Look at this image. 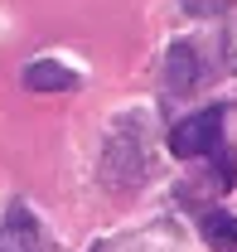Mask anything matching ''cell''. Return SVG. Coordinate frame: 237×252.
I'll list each match as a JSON object with an SVG mask.
<instances>
[{"mask_svg":"<svg viewBox=\"0 0 237 252\" xmlns=\"http://www.w3.org/2000/svg\"><path fill=\"white\" fill-rule=\"evenodd\" d=\"M170 151L179 160H194V156H218L223 151V107H204L199 117L179 122L170 131Z\"/></svg>","mask_w":237,"mask_h":252,"instance_id":"cell-1","label":"cell"},{"mask_svg":"<svg viewBox=\"0 0 237 252\" xmlns=\"http://www.w3.org/2000/svg\"><path fill=\"white\" fill-rule=\"evenodd\" d=\"M0 252H44V233L25 204H10V214L0 223Z\"/></svg>","mask_w":237,"mask_h":252,"instance_id":"cell-2","label":"cell"},{"mask_svg":"<svg viewBox=\"0 0 237 252\" xmlns=\"http://www.w3.org/2000/svg\"><path fill=\"white\" fill-rule=\"evenodd\" d=\"M25 88L30 93H68V88H78V73H68L54 59H34L25 68Z\"/></svg>","mask_w":237,"mask_h":252,"instance_id":"cell-3","label":"cell"},{"mask_svg":"<svg viewBox=\"0 0 237 252\" xmlns=\"http://www.w3.org/2000/svg\"><path fill=\"white\" fill-rule=\"evenodd\" d=\"M194 83H199V59H194L189 44H175V49L165 54V88H170V93H189Z\"/></svg>","mask_w":237,"mask_h":252,"instance_id":"cell-4","label":"cell"},{"mask_svg":"<svg viewBox=\"0 0 237 252\" xmlns=\"http://www.w3.org/2000/svg\"><path fill=\"white\" fill-rule=\"evenodd\" d=\"M199 233H204V243L213 252H237V219L233 214H204Z\"/></svg>","mask_w":237,"mask_h":252,"instance_id":"cell-5","label":"cell"}]
</instances>
